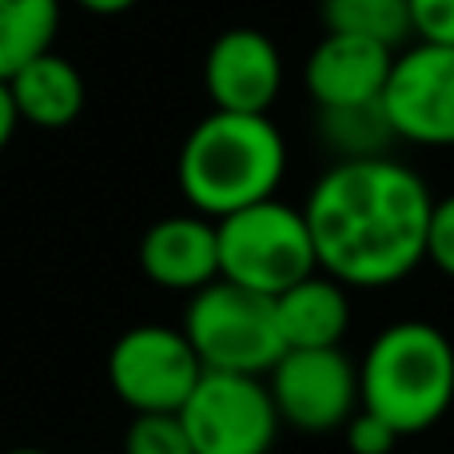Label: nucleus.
Returning <instances> with one entry per match:
<instances>
[{"instance_id":"nucleus-1","label":"nucleus","mask_w":454,"mask_h":454,"mask_svg":"<svg viewBox=\"0 0 454 454\" xmlns=\"http://www.w3.org/2000/svg\"><path fill=\"white\" fill-rule=\"evenodd\" d=\"M434 196L427 180L391 156L335 160L303 204L319 271L347 291H375L427 263Z\"/></svg>"},{"instance_id":"nucleus-2","label":"nucleus","mask_w":454,"mask_h":454,"mask_svg":"<svg viewBox=\"0 0 454 454\" xmlns=\"http://www.w3.org/2000/svg\"><path fill=\"white\" fill-rule=\"evenodd\" d=\"M287 172V144L271 116L220 112L204 116L188 132L176 164L180 192L200 215H223L271 200Z\"/></svg>"},{"instance_id":"nucleus-3","label":"nucleus","mask_w":454,"mask_h":454,"mask_svg":"<svg viewBox=\"0 0 454 454\" xmlns=\"http://www.w3.org/2000/svg\"><path fill=\"white\" fill-rule=\"evenodd\" d=\"M359 407L399 439L431 431L454 407V343L427 319L383 327L363 355Z\"/></svg>"},{"instance_id":"nucleus-4","label":"nucleus","mask_w":454,"mask_h":454,"mask_svg":"<svg viewBox=\"0 0 454 454\" xmlns=\"http://www.w3.org/2000/svg\"><path fill=\"white\" fill-rule=\"evenodd\" d=\"M215 239H220V279L267 299L319 271L303 207H291L275 196L215 220Z\"/></svg>"},{"instance_id":"nucleus-5","label":"nucleus","mask_w":454,"mask_h":454,"mask_svg":"<svg viewBox=\"0 0 454 454\" xmlns=\"http://www.w3.org/2000/svg\"><path fill=\"white\" fill-rule=\"evenodd\" d=\"M180 331L188 335L204 371L263 379L287 351L275 323V299L227 279H212L207 287L192 291Z\"/></svg>"},{"instance_id":"nucleus-6","label":"nucleus","mask_w":454,"mask_h":454,"mask_svg":"<svg viewBox=\"0 0 454 454\" xmlns=\"http://www.w3.org/2000/svg\"><path fill=\"white\" fill-rule=\"evenodd\" d=\"M176 415L196 454H271L283 427L263 379L231 371H204Z\"/></svg>"},{"instance_id":"nucleus-7","label":"nucleus","mask_w":454,"mask_h":454,"mask_svg":"<svg viewBox=\"0 0 454 454\" xmlns=\"http://www.w3.org/2000/svg\"><path fill=\"white\" fill-rule=\"evenodd\" d=\"M204 363L188 335L164 323H140L124 331L108 351V383L136 415H176L196 391Z\"/></svg>"},{"instance_id":"nucleus-8","label":"nucleus","mask_w":454,"mask_h":454,"mask_svg":"<svg viewBox=\"0 0 454 454\" xmlns=\"http://www.w3.org/2000/svg\"><path fill=\"white\" fill-rule=\"evenodd\" d=\"M263 383L271 391L279 423L291 431H343L347 419L359 411V367L343 355V347L283 351L279 363L263 375Z\"/></svg>"},{"instance_id":"nucleus-9","label":"nucleus","mask_w":454,"mask_h":454,"mask_svg":"<svg viewBox=\"0 0 454 454\" xmlns=\"http://www.w3.org/2000/svg\"><path fill=\"white\" fill-rule=\"evenodd\" d=\"M383 112L395 140L454 148V48L427 40L399 48L383 88Z\"/></svg>"},{"instance_id":"nucleus-10","label":"nucleus","mask_w":454,"mask_h":454,"mask_svg":"<svg viewBox=\"0 0 454 454\" xmlns=\"http://www.w3.org/2000/svg\"><path fill=\"white\" fill-rule=\"evenodd\" d=\"M204 88L212 108L267 116L283 92V56L259 28H227L204 56Z\"/></svg>"},{"instance_id":"nucleus-11","label":"nucleus","mask_w":454,"mask_h":454,"mask_svg":"<svg viewBox=\"0 0 454 454\" xmlns=\"http://www.w3.org/2000/svg\"><path fill=\"white\" fill-rule=\"evenodd\" d=\"M391 64L395 48L363 36H343V32H323V40L303 64V84L319 112L363 108V104L383 100Z\"/></svg>"},{"instance_id":"nucleus-12","label":"nucleus","mask_w":454,"mask_h":454,"mask_svg":"<svg viewBox=\"0 0 454 454\" xmlns=\"http://www.w3.org/2000/svg\"><path fill=\"white\" fill-rule=\"evenodd\" d=\"M140 267L156 287L168 291H200L220 279V239L215 220L192 215H168L156 220L140 239Z\"/></svg>"},{"instance_id":"nucleus-13","label":"nucleus","mask_w":454,"mask_h":454,"mask_svg":"<svg viewBox=\"0 0 454 454\" xmlns=\"http://www.w3.org/2000/svg\"><path fill=\"white\" fill-rule=\"evenodd\" d=\"M275 323L287 351L343 347V335L351 327V295L339 279L311 271L275 295Z\"/></svg>"},{"instance_id":"nucleus-14","label":"nucleus","mask_w":454,"mask_h":454,"mask_svg":"<svg viewBox=\"0 0 454 454\" xmlns=\"http://www.w3.org/2000/svg\"><path fill=\"white\" fill-rule=\"evenodd\" d=\"M4 84L12 92L16 116L36 128H64L84 108V76L76 72V64L56 56L52 48L32 56Z\"/></svg>"},{"instance_id":"nucleus-15","label":"nucleus","mask_w":454,"mask_h":454,"mask_svg":"<svg viewBox=\"0 0 454 454\" xmlns=\"http://www.w3.org/2000/svg\"><path fill=\"white\" fill-rule=\"evenodd\" d=\"M323 32L363 36L387 48H407L415 36L411 28V0H319Z\"/></svg>"},{"instance_id":"nucleus-16","label":"nucleus","mask_w":454,"mask_h":454,"mask_svg":"<svg viewBox=\"0 0 454 454\" xmlns=\"http://www.w3.org/2000/svg\"><path fill=\"white\" fill-rule=\"evenodd\" d=\"M60 28V0H0V80L48 52Z\"/></svg>"},{"instance_id":"nucleus-17","label":"nucleus","mask_w":454,"mask_h":454,"mask_svg":"<svg viewBox=\"0 0 454 454\" xmlns=\"http://www.w3.org/2000/svg\"><path fill=\"white\" fill-rule=\"evenodd\" d=\"M319 136L335 160H371L387 156V144H395V128L379 104H363V108H331L319 112Z\"/></svg>"},{"instance_id":"nucleus-18","label":"nucleus","mask_w":454,"mask_h":454,"mask_svg":"<svg viewBox=\"0 0 454 454\" xmlns=\"http://www.w3.org/2000/svg\"><path fill=\"white\" fill-rule=\"evenodd\" d=\"M120 454H196L180 415H136Z\"/></svg>"},{"instance_id":"nucleus-19","label":"nucleus","mask_w":454,"mask_h":454,"mask_svg":"<svg viewBox=\"0 0 454 454\" xmlns=\"http://www.w3.org/2000/svg\"><path fill=\"white\" fill-rule=\"evenodd\" d=\"M343 439H347V450L351 454H395V447H399V434L379 415H371V411H363V407L347 419Z\"/></svg>"},{"instance_id":"nucleus-20","label":"nucleus","mask_w":454,"mask_h":454,"mask_svg":"<svg viewBox=\"0 0 454 454\" xmlns=\"http://www.w3.org/2000/svg\"><path fill=\"white\" fill-rule=\"evenodd\" d=\"M427 259H431L447 279H454V192L434 200L431 231H427Z\"/></svg>"},{"instance_id":"nucleus-21","label":"nucleus","mask_w":454,"mask_h":454,"mask_svg":"<svg viewBox=\"0 0 454 454\" xmlns=\"http://www.w3.org/2000/svg\"><path fill=\"white\" fill-rule=\"evenodd\" d=\"M411 28L427 44L454 48V0H411Z\"/></svg>"},{"instance_id":"nucleus-22","label":"nucleus","mask_w":454,"mask_h":454,"mask_svg":"<svg viewBox=\"0 0 454 454\" xmlns=\"http://www.w3.org/2000/svg\"><path fill=\"white\" fill-rule=\"evenodd\" d=\"M16 124H20V116H16L12 92H8V84H4V80H0V152H4V144L12 140Z\"/></svg>"},{"instance_id":"nucleus-23","label":"nucleus","mask_w":454,"mask_h":454,"mask_svg":"<svg viewBox=\"0 0 454 454\" xmlns=\"http://www.w3.org/2000/svg\"><path fill=\"white\" fill-rule=\"evenodd\" d=\"M76 4L96 16H120V12H128V8H136L140 0H76Z\"/></svg>"},{"instance_id":"nucleus-24","label":"nucleus","mask_w":454,"mask_h":454,"mask_svg":"<svg viewBox=\"0 0 454 454\" xmlns=\"http://www.w3.org/2000/svg\"><path fill=\"white\" fill-rule=\"evenodd\" d=\"M4 454H48V450H36V447H16V450H4Z\"/></svg>"}]
</instances>
